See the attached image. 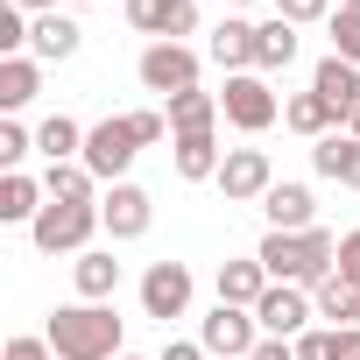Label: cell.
<instances>
[{
    "label": "cell",
    "mask_w": 360,
    "mask_h": 360,
    "mask_svg": "<svg viewBox=\"0 0 360 360\" xmlns=\"http://www.w3.org/2000/svg\"><path fill=\"white\" fill-rule=\"evenodd\" d=\"M255 262L269 269V283H297V290H318V283L339 269V240H332L325 226H311V233H269V240L255 248Z\"/></svg>",
    "instance_id": "1"
},
{
    "label": "cell",
    "mask_w": 360,
    "mask_h": 360,
    "mask_svg": "<svg viewBox=\"0 0 360 360\" xmlns=\"http://www.w3.org/2000/svg\"><path fill=\"white\" fill-rule=\"evenodd\" d=\"M43 339L57 346V360H120V318H113V304H64V311H50Z\"/></svg>",
    "instance_id": "2"
},
{
    "label": "cell",
    "mask_w": 360,
    "mask_h": 360,
    "mask_svg": "<svg viewBox=\"0 0 360 360\" xmlns=\"http://www.w3.org/2000/svg\"><path fill=\"white\" fill-rule=\"evenodd\" d=\"M134 127H127V113H113V120H99V127H85V169L99 176V184H127V162H134Z\"/></svg>",
    "instance_id": "3"
},
{
    "label": "cell",
    "mask_w": 360,
    "mask_h": 360,
    "mask_svg": "<svg viewBox=\"0 0 360 360\" xmlns=\"http://www.w3.org/2000/svg\"><path fill=\"white\" fill-rule=\"evenodd\" d=\"M29 233H36L43 255H85V240L99 233V205H57V198H50Z\"/></svg>",
    "instance_id": "4"
},
{
    "label": "cell",
    "mask_w": 360,
    "mask_h": 360,
    "mask_svg": "<svg viewBox=\"0 0 360 360\" xmlns=\"http://www.w3.org/2000/svg\"><path fill=\"white\" fill-rule=\"evenodd\" d=\"M219 113H226L240 134H262V127H276L283 99L269 92V78H262V71H240V78H226V92H219Z\"/></svg>",
    "instance_id": "5"
},
{
    "label": "cell",
    "mask_w": 360,
    "mask_h": 360,
    "mask_svg": "<svg viewBox=\"0 0 360 360\" xmlns=\"http://www.w3.org/2000/svg\"><path fill=\"white\" fill-rule=\"evenodd\" d=\"M311 318H318V304H311V290H297V283H269V290H262V304H255L262 339H304V332H311Z\"/></svg>",
    "instance_id": "6"
},
{
    "label": "cell",
    "mask_w": 360,
    "mask_h": 360,
    "mask_svg": "<svg viewBox=\"0 0 360 360\" xmlns=\"http://www.w3.org/2000/svg\"><path fill=\"white\" fill-rule=\"evenodd\" d=\"M198 346H205L212 360H248V353L262 346V325H255V311H240V304H212V318L198 325Z\"/></svg>",
    "instance_id": "7"
},
{
    "label": "cell",
    "mask_w": 360,
    "mask_h": 360,
    "mask_svg": "<svg viewBox=\"0 0 360 360\" xmlns=\"http://www.w3.org/2000/svg\"><path fill=\"white\" fill-rule=\"evenodd\" d=\"M134 71H141V85H148V92H162V99L198 92V50H184V43H148Z\"/></svg>",
    "instance_id": "8"
},
{
    "label": "cell",
    "mask_w": 360,
    "mask_h": 360,
    "mask_svg": "<svg viewBox=\"0 0 360 360\" xmlns=\"http://www.w3.org/2000/svg\"><path fill=\"white\" fill-rule=\"evenodd\" d=\"M269 184H276V162H269V148H226V162H219V191H226V205L269 198Z\"/></svg>",
    "instance_id": "9"
},
{
    "label": "cell",
    "mask_w": 360,
    "mask_h": 360,
    "mask_svg": "<svg viewBox=\"0 0 360 360\" xmlns=\"http://www.w3.org/2000/svg\"><path fill=\"white\" fill-rule=\"evenodd\" d=\"M141 311L148 318H184L191 311V269L184 262H148V276H141Z\"/></svg>",
    "instance_id": "10"
},
{
    "label": "cell",
    "mask_w": 360,
    "mask_h": 360,
    "mask_svg": "<svg viewBox=\"0 0 360 360\" xmlns=\"http://www.w3.org/2000/svg\"><path fill=\"white\" fill-rule=\"evenodd\" d=\"M148 219H155V205H148L141 184H106V198H99V226H106L113 240H141Z\"/></svg>",
    "instance_id": "11"
},
{
    "label": "cell",
    "mask_w": 360,
    "mask_h": 360,
    "mask_svg": "<svg viewBox=\"0 0 360 360\" xmlns=\"http://www.w3.org/2000/svg\"><path fill=\"white\" fill-rule=\"evenodd\" d=\"M127 22L155 43H176L198 29V0H127Z\"/></svg>",
    "instance_id": "12"
},
{
    "label": "cell",
    "mask_w": 360,
    "mask_h": 360,
    "mask_svg": "<svg viewBox=\"0 0 360 360\" xmlns=\"http://www.w3.org/2000/svg\"><path fill=\"white\" fill-rule=\"evenodd\" d=\"M311 169L325 176V184H339V191H360V134L332 127L325 141H311Z\"/></svg>",
    "instance_id": "13"
},
{
    "label": "cell",
    "mask_w": 360,
    "mask_h": 360,
    "mask_svg": "<svg viewBox=\"0 0 360 360\" xmlns=\"http://www.w3.org/2000/svg\"><path fill=\"white\" fill-rule=\"evenodd\" d=\"M262 212H269V233H311L318 198H311V184H269Z\"/></svg>",
    "instance_id": "14"
},
{
    "label": "cell",
    "mask_w": 360,
    "mask_h": 360,
    "mask_svg": "<svg viewBox=\"0 0 360 360\" xmlns=\"http://www.w3.org/2000/svg\"><path fill=\"white\" fill-rule=\"evenodd\" d=\"M311 92H318V99H325V106L346 120V113L360 106V64H346V57H325V64L311 71Z\"/></svg>",
    "instance_id": "15"
},
{
    "label": "cell",
    "mask_w": 360,
    "mask_h": 360,
    "mask_svg": "<svg viewBox=\"0 0 360 360\" xmlns=\"http://www.w3.org/2000/svg\"><path fill=\"white\" fill-rule=\"evenodd\" d=\"M212 64L219 71H255V22H240V15H226L219 29H212Z\"/></svg>",
    "instance_id": "16"
},
{
    "label": "cell",
    "mask_w": 360,
    "mask_h": 360,
    "mask_svg": "<svg viewBox=\"0 0 360 360\" xmlns=\"http://www.w3.org/2000/svg\"><path fill=\"white\" fill-rule=\"evenodd\" d=\"M71 276H78V304H106V297L120 290V262H113L106 248H85Z\"/></svg>",
    "instance_id": "17"
},
{
    "label": "cell",
    "mask_w": 360,
    "mask_h": 360,
    "mask_svg": "<svg viewBox=\"0 0 360 360\" xmlns=\"http://www.w3.org/2000/svg\"><path fill=\"white\" fill-rule=\"evenodd\" d=\"M262 290H269V269L248 255V262H219V304H240V311H255L262 304Z\"/></svg>",
    "instance_id": "18"
},
{
    "label": "cell",
    "mask_w": 360,
    "mask_h": 360,
    "mask_svg": "<svg viewBox=\"0 0 360 360\" xmlns=\"http://www.w3.org/2000/svg\"><path fill=\"white\" fill-rule=\"evenodd\" d=\"M78 22L71 15H36V36H29V50H36V64H64L71 50H78Z\"/></svg>",
    "instance_id": "19"
},
{
    "label": "cell",
    "mask_w": 360,
    "mask_h": 360,
    "mask_svg": "<svg viewBox=\"0 0 360 360\" xmlns=\"http://www.w3.org/2000/svg\"><path fill=\"white\" fill-rule=\"evenodd\" d=\"M297 64V22H262L255 29V71H290Z\"/></svg>",
    "instance_id": "20"
},
{
    "label": "cell",
    "mask_w": 360,
    "mask_h": 360,
    "mask_svg": "<svg viewBox=\"0 0 360 360\" xmlns=\"http://www.w3.org/2000/svg\"><path fill=\"white\" fill-rule=\"evenodd\" d=\"M226 113H219V92H176L169 99V127L176 134H212Z\"/></svg>",
    "instance_id": "21"
},
{
    "label": "cell",
    "mask_w": 360,
    "mask_h": 360,
    "mask_svg": "<svg viewBox=\"0 0 360 360\" xmlns=\"http://www.w3.org/2000/svg\"><path fill=\"white\" fill-rule=\"evenodd\" d=\"M50 205V191L36 184V176H22V169H8L0 176V219H29L36 226V212Z\"/></svg>",
    "instance_id": "22"
},
{
    "label": "cell",
    "mask_w": 360,
    "mask_h": 360,
    "mask_svg": "<svg viewBox=\"0 0 360 360\" xmlns=\"http://www.w3.org/2000/svg\"><path fill=\"white\" fill-rule=\"evenodd\" d=\"M36 92H43V64H36V57H0V106L15 113V106H29Z\"/></svg>",
    "instance_id": "23"
},
{
    "label": "cell",
    "mask_w": 360,
    "mask_h": 360,
    "mask_svg": "<svg viewBox=\"0 0 360 360\" xmlns=\"http://www.w3.org/2000/svg\"><path fill=\"white\" fill-rule=\"evenodd\" d=\"M311 304H318V318H332V325H353V318H360V283H346V276L332 269V276L311 290Z\"/></svg>",
    "instance_id": "24"
},
{
    "label": "cell",
    "mask_w": 360,
    "mask_h": 360,
    "mask_svg": "<svg viewBox=\"0 0 360 360\" xmlns=\"http://www.w3.org/2000/svg\"><path fill=\"white\" fill-rule=\"evenodd\" d=\"M92 184H99V176H92L85 162H50V176H43V191H50L57 205H99Z\"/></svg>",
    "instance_id": "25"
},
{
    "label": "cell",
    "mask_w": 360,
    "mask_h": 360,
    "mask_svg": "<svg viewBox=\"0 0 360 360\" xmlns=\"http://www.w3.org/2000/svg\"><path fill=\"white\" fill-rule=\"evenodd\" d=\"M36 148H43L50 162H71V155H85V127H78L71 113H50V120L36 127Z\"/></svg>",
    "instance_id": "26"
},
{
    "label": "cell",
    "mask_w": 360,
    "mask_h": 360,
    "mask_svg": "<svg viewBox=\"0 0 360 360\" xmlns=\"http://www.w3.org/2000/svg\"><path fill=\"white\" fill-rule=\"evenodd\" d=\"M219 141L212 134H176V176H191V184H198V176H219Z\"/></svg>",
    "instance_id": "27"
},
{
    "label": "cell",
    "mask_w": 360,
    "mask_h": 360,
    "mask_svg": "<svg viewBox=\"0 0 360 360\" xmlns=\"http://www.w3.org/2000/svg\"><path fill=\"white\" fill-rule=\"evenodd\" d=\"M332 120H339V113H332L318 92H297V99L283 106V127H297V134H311V141H325V134H332Z\"/></svg>",
    "instance_id": "28"
},
{
    "label": "cell",
    "mask_w": 360,
    "mask_h": 360,
    "mask_svg": "<svg viewBox=\"0 0 360 360\" xmlns=\"http://www.w3.org/2000/svg\"><path fill=\"white\" fill-rule=\"evenodd\" d=\"M332 57L360 64V8H332Z\"/></svg>",
    "instance_id": "29"
},
{
    "label": "cell",
    "mask_w": 360,
    "mask_h": 360,
    "mask_svg": "<svg viewBox=\"0 0 360 360\" xmlns=\"http://www.w3.org/2000/svg\"><path fill=\"white\" fill-rule=\"evenodd\" d=\"M36 29L22 22V8H15V0H8V8H0V57H22V43H29Z\"/></svg>",
    "instance_id": "30"
},
{
    "label": "cell",
    "mask_w": 360,
    "mask_h": 360,
    "mask_svg": "<svg viewBox=\"0 0 360 360\" xmlns=\"http://www.w3.org/2000/svg\"><path fill=\"white\" fill-rule=\"evenodd\" d=\"M276 15L297 22V29H304V22H332V0H276Z\"/></svg>",
    "instance_id": "31"
},
{
    "label": "cell",
    "mask_w": 360,
    "mask_h": 360,
    "mask_svg": "<svg viewBox=\"0 0 360 360\" xmlns=\"http://www.w3.org/2000/svg\"><path fill=\"white\" fill-rule=\"evenodd\" d=\"M29 148H36V134H29V127H15V120L0 127V162H8V169H15V162H22Z\"/></svg>",
    "instance_id": "32"
},
{
    "label": "cell",
    "mask_w": 360,
    "mask_h": 360,
    "mask_svg": "<svg viewBox=\"0 0 360 360\" xmlns=\"http://www.w3.org/2000/svg\"><path fill=\"white\" fill-rule=\"evenodd\" d=\"M0 360H57V346H50V339H8Z\"/></svg>",
    "instance_id": "33"
},
{
    "label": "cell",
    "mask_w": 360,
    "mask_h": 360,
    "mask_svg": "<svg viewBox=\"0 0 360 360\" xmlns=\"http://www.w3.org/2000/svg\"><path fill=\"white\" fill-rule=\"evenodd\" d=\"M332 360H360V325H332Z\"/></svg>",
    "instance_id": "34"
},
{
    "label": "cell",
    "mask_w": 360,
    "mask_h": 360,
    "mask_svg": "<svg viewBox=\"0 0 360 360\" xmlns=\"http://www.w3.org/2000/svg\"><path fill=\"white\" fill-rule=\"evenodd\" d=\"M339 276H346V283H360V226L339 240Z\"/></svg>",
    "instance_id": "35"
},
{
    "label": "cell",
    "mask_w": 360,
    "mask_h": 360,
    "mask_svg": "<svg viewBox=\"0 0 360 360\" xmlns=\"http://www.w3.org/2000/svg\"><path fill=\"white\" fill-rule=\"evenodd\" d=\"M297 360H332V332H304L297 339Z\"/></svg>",
    "instance_id": "36"
},
{
    "label": "cell",
    "mask_w": 360,
    "mask_h": 360,
    "mask_svg": "<svg viewBox=\"0 0 360 360\" xmlns=\"http://www.w3.org/2000/svg\"><path fill=\"white\" fill-rule=\"evenodd\" d=\"M155 360H212V353H205V346H198V339H169V346H162V353H155Z\"/></svg>",
    "instance_id": "37"
},
{
    "label": "cell",
    "mask_w": 360,
    "mask_h": 360,
    "mask_svg": "<svg viewBox=\"0 0 360 360\" xmlns=\"http://www.w3.org/2000/svg\"><path fill=\"white\" fill-rule=\"evenodd\" d=\"M248 360H297V339H262Z\"/></svg>",
    "instance_id": "38"
},
{
    "label": "cell",
    "mask_w": 360,
    "mask_h": 360,
    "mask_svg": "<svg viewBox=\"0 0 360 360\" xmlns=\"http://www.w3.org/2000/svg\"><path fill=\"white\" fill-rule=\"evenodd\" d=\"M22 15H57V0H15Z\"/></svg>",
    "instance_id": "39"
},
{
    "label": "cell",
    "mask_w": 360,
    "mask_h": 360,
    "mask_svg": "<svg viewBox=\"0 0 360 360\" xmlns=\"http://www.w3.org/2000/svg\"><path fill=\"white\" fill-rule=\"evenodd\" d=\"M346 134H360V106H353V113H346Z\"/></svg>",
    "instance_id": "40"
},
{
    "label": "cell",
    "mask_w": 360,
    "mask_h": 360,
    "mask_svg": "<svg viewBox=\"0 0 360 360\" xmlns=\"http://www.w3.org/2000/svg\"><path fill=\"white\" fill-rule=\"evenodd\" d=\"M233 8H255V0H233Z\"/></svg>",
    "instance_id": "41"
},
{
    "label": "cell",
    "mask_w": 360,
    "mask_h": 360,
    "mask_svg": "<svg viewBox=\"0 0 360 360\" xmlns=\"http://www.w3.org/2000/svg\"><path fill=\"white\" fill-rule=\"evenodd\" d=\"M339 8H360V0H339Z\"/></svg>",
    "instance_id": "42"
},
{
    "label": "cell",
    "mask_w": 360,
    "mask_h": 360,
    "mask_svg": "<svg viewBox=\"0 0 360 360\" xmlns=\"http://www.w3.org/2000/svg\"><path fill=\"white\" fill-rule=\"evenodd\" d=\"M120 360H134V353H120Z\"/></svg>",
    "instance_id": "43"
}]
</instances>
